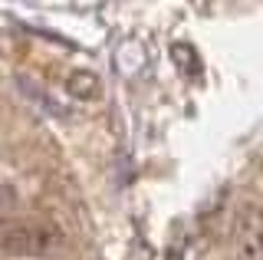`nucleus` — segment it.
Listing matches in <instances>:
<instances>
[{
  "instance_id": "1",
  "label": "nucleus",
  "mask_w": 263,
  "mask_h": 260,
  "mask_svg": "<svg viewBox=\"0 0 263 260\" xmlns=\"http://www.w3.org/2000/svg\"><path fill=\"white\" fill-rule=\"evenodd\" d=\"M230 260H263V205H243L227 231Z\"/></svg>"
},
{
  "instance_id": "2",
  "label": "nucleus",
  "mask_w": 263,
  "mask_h": 260,
  "mask_svg": "<svg viewBox=\"0 0 263 260\" xmlns=\"http://www.w3.org/2000/svg\"><path fill=\"white\" fill-rule=\"evenodd\" d=\"M66 92L79 102H96L99 96H102V79H99V72H92V69H72L69 76H66Z\"/></svg>"
},
{
  "instance_id": "3",
  "label": "nucleus",
  "mask_w": 263,
  "mask_h": 260,
  "mask_svg": "<svg viewBox=\"0 0 263 260\" xmlns=\"http://www.w3.org/2000/svg\"><path fill=\"white\" fill-rule=\"evenodd\" d=\"M16 201H20V191H16V184L0 178V217L10 214V211L16 208Z\"/></svg>"
}]
</instances>
